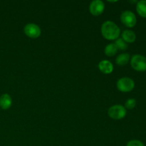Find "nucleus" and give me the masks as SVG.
Listing matches in <instances>:
<instances>
[{
	"label": "nucleus",
	"mask_w": 146,
	"mask_h": 146,
	"mask_svg": "<svg viewBox=\"0 0 146 146\" xmlns=\"http://www.w3.org/2000/svg\"><path fill=\"white\" fill-rule=\"evenodd\" d=\"M120 29L113 21H106L101 26V34L108 40H115L120 35Z\"/></svg>",
	"instance_id": "1"
},
{
	"label": "nucleus",
	"mask_w": 146,
	"mask_h": 146,
	"mask_svg": "<svg viewBox=\"0 0 146 146\" xmlns=\"http://www.w3.org/2000/svg\"><path fill=\"white\" fill-rule=\"evenodd\" d=\"M131 64L135 71H146V57L139 54L134 55L131 58Z\"/></svg>",
	"instance_id": "2"
},
{
	"label": "nucleus",
	"mask_w": 146,
	"mask_h": 146,
	"mask_svg": "<svg viewBox=\"0 0 146 146\" xmlns=\"http://www.w3.org/2000/svg\"><path fill=\"white\" fill-rule=\"evenodd\" d=\"M108 115L113 119L120 120L126 115V110L123 106L115 105L108 109Z\"/></svg>",
	"instance_id": "3"
},
{
	"label": "nucleus",
	"mask_w": 146,
	"mask_h": 146,
	"mask_svg": "<svg viewBox=\"0 0 146 146\" xmlns=\"http://www.w3.org/2000/svg\"><path fill=\"white\" fill-rule=\"evenodd\" d=\"M135 86L133 80L128 77L120 78L117 82V88L121 92H130Z\"/></svg>",
	"instance_id": "4"
},
{
	"label": "nucleus",
	"mask_w": 146,
	"mask_h": 146,
	"mask_svg": "<svg viewBox=\"0 0 146 146\" xmlns=\"http://www.w3.org/2000/svg\"><path fill=\"white\" fill-rule=\"evenodd\" d=\"M121 22L127 27H133L136 24L137 19L135 15L131 11H125L121 15Z\"/></svg>",
	"instance_id": "5"
},
{
	"label": "nucleus",
	"mask_w": 146,
	"mask_h": 146,
	"mask_svg": "<svg viewBox=\"0 0 146 146\" xmlns=\"http://www.w3.org/2000/svg\"><path fill=\"white\" fill-rule=\"evenodd\" d=\"M41 29L35 24H28L24 27V33L30 38H38L41 35Z\"/></svg>",
	"instance_id": "6"
},
{
	"label": "nucleus",
	"mask_w": 146,
	"mask_h": 146,
	"mask_svg": "<svg viewBox=\"0 0 146 146\" xmlns=\"http://www.w3.org/2000/svg\"><path fill=\"white\" fill-rule=\"evenodd\" d=\"M105 9L104 3L101 0H95L91 3L89 7L90 12L94 16H99Z\"/></svg>",
	"instance_id": "7"
},
{
	"label": "nucleus",
	"mask_w": 146,
	"mask_h": 146,
	"mask_svg": "<svg viewBox=\"0 0 146 146\" xmlns=\"http://www.w3.org/2000/svg\"><path fill=\"white\" fill-rule=\"evenodd\" d=\"M98 68L102 73L105 74H109L113 71V66L112 63L107 60L101 61L98 64Z\"/></svg>",
	"instance_id": "8"
},
{
	"label": "nucleus",
	"mask_w": 146,
	"mask_h": 146,
	"mask_svg": "<svg viewBox=\"0 0 146 146\" xmlns=\"http://www.w3.org/2000/svg\"><path fill=\"white\" fill-rule=\"evenodd\" d=\"M12 104V99L9 94H4L0 96V107L4 110H7Z\"/></svg>",
	"instance_id": "9"
},
{
	"label": "nucleus",
	"mask_w": 146,
	"mask_h": 146,
	"mask_svg": "<svg viewBox=\"0 0 146 146\" xmlns=\"http://www.w3.org/2000/svg\"><path fill=\"white\" fill-rule=\"evenodd\" d=\"M136 36L135 34L131 30H125L122 33V39L125 42L133 43L135 41Z\"/></svg>",
	"instance_id": "10"
},
{
	"label": "nucleus",
	"mask_w": 146,
	"mask_h": 146,
	"mask_svg": "<svg viewBox=\"0 0 146 146\" xmlns=\"http://www.w3.org/2000/svg\"><path fill=\"white\" fill-rule=\"evenodd\" d=\"M136 11L141 17L146 18V0H141L137 3Z\"/></svg>",
	"instance_id": "11"
},
{
	"label": "nucleus",
	"mask_w": 146,
	"mask_h": 146,
	"mask_svg": "<svg viewBox=\"0 0 146 146\" xmlns=\"http://www.w3.org/2000/svg\"><path fill=\"white\" fill-rule=\"evenodd\" d=\"M130 60V55L128 54H121L116 58V64L119 66L126 65Z\"/></svg>",
	"instance_id": "12"
},
{
	"label": "nucleus",
	"mask_w": 146,
	"mask_h": 146,
	"mask_svg": "<svg viewBox=\"0 0 146 146\" xmlns=\"http://www.w3.org/2000/svg\"><path fill=\"white\" fill-rule=\"evenodd\" d=\"M118 51V48H117L116 46L115 45V44H110L108 46H106L105 48V54L108 56H113L115 55L117 53Z\"/></svg>",
	"instance_id": "13"
},
{
	"label": "nucleus",
	"mask_w": 146,
	"mask_h": 146,
	"mask_svg": "<svg viewBox=\"0 0 146 146\" xmlns=\"http://www.w3.org/2000/svg\"><path fill=\"white\" fill-rule=\"evenodd\" d=\"M114 44L116 46L118 49L123 50H123H126L127 48H128V44H127L126 42H125L122 38H117Z\"/></svg>",
	"instance_id": "14"
},
{
	"label": "nucleus",
	"mask_w": 146,
	"mask_h": 146,
	"mask_svg": "<svg viewBox=\"0 0 146 146\" xmlns=\"http://www.w3.org/2000/svg\"><path fill=\"white\" fill-rule=\"evenodd\" d=\"M136 106V101L134 98H130L125 102V107L128 109H133Z\"/></svg>",
	"instance_id": "15"
},
{
	"label": "nucleus",
	"mask_w": 146,
	"mask_h": 146,
	"mask_svg": "<svg viewBox=\"0 0 146 146\" xmlns=\"http://www.w3.org/2000/svg\"><path fill=\"white\" fill-rule=\"evenodd\" d=\"M126 146H145L144 144L138 140H132L127 143Z\"/></svg>",
	"instance_id": "16"
}]
</instances>
